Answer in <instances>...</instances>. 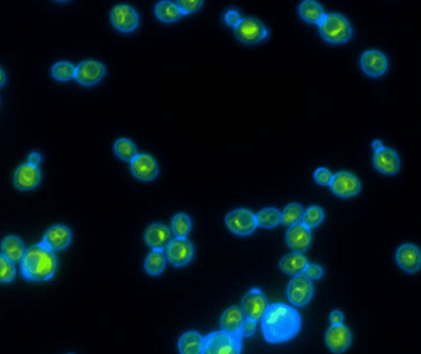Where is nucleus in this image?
<instances>
[{
	"label": "nucleus",
	"mask_w": 421,
	"mask_h": 354,
	"mask_svg": "<svg viewBox=\"0 0 421 354\" xmlns=\"http://www.w3.org/2000/svg\"><path fill=\"white\" fill-rule=\"evenodd\" d=\"M382 148H385V145H383V143L380 142V141H374L372 142V149H374V153L380 150Z\"/></svg>",
	"instance_id": "43"
},
{
	"label": "nucleus",
	"mask_w": 421,
	"mask_h": 354,
	"mask_svg": "<svg viewBox=\"0 0 421 354\" xmlns=\"http://www.w3.org/2000/svg\"><path fill=\"white\" fill-rule=\"evenodd\" d=\"M5 82H6L5 73H4V71H3L1 68H0V88H1V86H4V84H5Z\"/></svg>",
	"instance_id": "44"
},
{
	"label": "nucleus",
	"mask_w": 421,
	"mask_h": 354,
	"mask_svg": "<svg viewBox=\"0 0 421 354\" xmlns=\"http://www.w3.org/2000/svg\"><path fill=\"white\" fill-rule=\"evenodd\" d=\"M105 73H106L105 65L98 60L89 59L77 65L74 79L84 86H91L101 82V79L105 77Z\"/></svg>",
	"instance_id": "10"
},
{
	"label": "nucleus",
	"mask_w": 421,
	"mask_h": 354,
	"mask_svg": "<svg viewBox=\"0 0 421 354\" xmlns=\"http://www.w3.org/2000/svg\"><path fill=\"white\" fill-rule=\"evenodd\" d=\"M27 163L32 166L40 165V163H41V154L40 153H31L30 156H29V160H27Z\"/></svg>",
	"instance_id": "42"
},
{
	"label": "nucleus",
	"mask_w": 421,
	"mask_h": 354,
	"mask_svg": "<svg viewBox=\"0 0 421 354\" xmlns=\"http://www.w3.org/2000/svg\"><path fill=\"white\" fill-rule=\"evenodd\" d=\"M242 310L247 319L253 320V321H259L262 319L264 314L269 307L266 296L260 290H251L244 295L243 300H242Z\"/></svg>",
	"instance_id": "9"
},
{
	"label": "nucleus",
	"mask_w": 421,
	"mask_h": 354,
	"mask_svg": "<svg viewBox=\"0 0 421 354\" xmlns=\"http://www.w3.org/2000/svg\"><path fill=\"white\" fill-rule=\"evenodd\" d=\"M155 15L163 23H175L183 16V12L179 8L178 3L172 1H161L155 5Z\"/></svg>",
	"instance_id": "27"
},
{
	"label": "nucleus",
	"mask_w": 421,
	"mask_h": 354,
	"mask_svg": "<svg viewBox=\"0 0 421 354\" xmlns=\"http://www.w3.org/2000/svg\"><path fill=\"white\" fill-rule=\"evenodd\" d=\"M256 331V321L253 320L245 319L242 326V330H240V336L242 337H250L253 336L255 333Z\"/></svg>",
	"instance_id": "40"
},
{
	"label": "nucleus",
	"mask_w": 421,
	"mask_h": 354,
	"mask_svg": "<svg viewBox=\"0 0 421 354\" xmlns=\"http://www.w3.org/2000/svg\"><path fill=\"white\" fill-rule=\"evenodd\" d=\"M315 180L321 186H329L332 180V174L326 167H318L315 172Z\"/></svg>",
	"instance_id": "37"
},
{
	"label": "nucleus",
	"mask_w": 421,
	"mask_h": 354,
	"mask_svg": "<svg viewBox=\"0 0 421 354\" xmlns=\"http://www.w3.org/2000/svg\"><path fill=\"white\" fill-rule=\"evenodd\" d=\"M313 293H315V290H313L312 281L306 277L304 274L295 276L292 278L291 282L288 283V287H287L288 300L295 307L307 305L312 299Z\"/></svg>",
	"instance_id": "7"
},
{
	"label": "nucleus",
	"mask_w": 421,
	"mask_h": 354,
	"mask_svg": "<svg viewBox=\"0 0 421 354\" xmlns=\"http://www.w3.org/2000/svg\"><path fill=\"white\" fill-rule=\"evenodd\" d=\"M237 40L244 45H256L264 41L269 35L267 27L256 18H244L234 29Z\"/></svg>",
	"instance_id": "5"
},
{
	"label": "nucleus",
	"mask_w": 421,
	"mask_h": 354,
	"mask_svg": "<svg viewBox=\"0 0 421 354\" xmlns=\"http://www.w3.org/2000/svg\"><path fill=\"white\" fill-rule=\"evenodd\" d=\"M243 20V18L240 16V12L237 10H228L225 15V21L228 26L231 27H237L238 25L240 24V21Z\"/></svg>",
	"instance_id": "39"
},
{
	"label": "nucleus",
	"mask_w": 421,
	"mask_h": 354,
	"mask_svg": "<svg viewBox=\"0 0 421 354\" xmlns=\"http://www.w3.org/2000/svg\"><path fill=\"white\" fill-rule=\"evenodd\" d=\"M240 351L242 338L225 331H216L203 338L202 354H240Z\"/></svg>",
	"instance_id": "4"
},
{
	"label": "nucleus",
	"mask_w": 421,
	"mask_h": 354,
	"mask_svg": "<svg viewBox=\"0 0 421 354\" xmlns=\"http://www.w3.org/2000/svg\"><path fill=\"white\" fill-rule=\"evenodd\" d=\"M397 263L407 273H416L421 268V251L413 244H404L396 254Z\"/></svg>",
	"instance_id": "15"
},
{
	"label": "nucleus",
	"mask_w": 421,
	"mask_h": 354,
	"mask_svg": "<svg viewBox=\"0 0 421 354\" xmlns=\"http://www.w3.org/2000/svg\"><path fill=\"white\" fill-rule=\"evenodd\" d=\"M329 187L334 195L341 198H351L360 193L361 182L354 174L349 172H340L332 175Z\"/></svg>",
	"instance_id": "8"
},
{
	"label": "nucleus",
	"mask_w": 421,
	"mask_h": 354,
	"mask_svg": "<svg viewBox=\"0 0 421 354\" xmlns=\"http://www.w3.org/2000/svg\"><path fill=\"white\" fill-rule=\"evenodd\" d=\"M298 12L301 18L309 24L319 25L321 20L326 16L323 6L315 0H306L301 3V5L298 8Z\"/></svg>",
	"instance_id": "25"
},
{
	"label": "nucleus",
	"mask_w": 421,
	"mask_h": 354,
	"mask_svg": "<svg viewBox=\"0 0 421 354\" xmlns=\"http://www.w3.org/2000/svg\"><path fill=\"white\" fill-rule=\"evenodd\" d=\"M323 268H321V266L318 265H309L307 266V268H306V271H304V276L306 277L309 278L310 281H315V279H319L323 276Z\"/></svg>",
	"instance_id": "38"
},
{
	"label": "nucleus",
	"mask_w": 421,
	"mask_h": 354,
	"mask_svg": "<svg viewBox=\"0 0 421 354\" xmlns=\"http://www.w3.org/2000/svg\"><path fill=\"white\" fill-rule=\"evenodd\" d=\"M166 255L164 251L152 250L144 262V268L150 276H159L166 268Z\"/></svg>",
	"instance_id": "29"
},
{
	"label": "nucleus",
	"mask_w": 421,
	"mask_h": 354,
	"mask_svg": "<svg viewBox=\"0 0 421 354\" xmlns=\"http://www.w3.org/2000/svg\"><path fill=\"white\" fill-rule=\"evenodd\" d=\"M113 152L119 156L120 159L124 160V161H130V163H132V160L135 159L138 155L136 145L127 138L117 139L113 144Z\"/></svg>",
	"instance_id": "30"
},
{
	"label": "nucleus",
	"mask_w": 421,
	"mask_h": 354,
	"mask_svg": "<svg viewBox=\"0 0 421 354\" xmlns=\"http://www.w3.org/2000/svg\"><path fill=\"white\" fill-rule=\"evenodd\" d=\"M191 226H192V223H191L190 217L185 213H179L172 218V233L177 237L185 239L186 236L189 235Z\"/></svg>",
	"instance_id": "31"
},
{
	"label": "nucleus",
	"mask_w": 421,
	"mask_h": 354,
	"mask_svg": "<svg viewBox=\"0 0 421 354\" xmlns=\"http://www.w3.org/2000/svg\"><path fill=\"white\" fill-rule=\"evenodd\" d=\"M319 26L321 36L326 42L330 43H345L349 41L352 36L349 20L340 14H326Z\"/></svg>",
	"instance_id": "3"
},
{
	"label": "nucleus",
	"mask_w": 421,
	"mask_h": 354,
	"mask_svg": "<svg viewBox=\"0 0 421 354\" xmlns=\"http://www.w3.org/2000/svg\"><path fill=\"white\" fill-rule=\"evenodd\" d=\"M203 337L195 331H189L179 340L180 354H202Z\"/></svg>",
	"instance_id": "26"
},
{
	"label": "nucleus",
	"mask_w": 421,
	"mask_h": 354,
	"mask_svg": "<svg viewBox=\"0 0 421 354\" xmlns=\"http://www.w3.org/2000/svg\"><path fill=\"white\" fill-rule=\"evenodd\" d=\"M172 231L161 223L149 225L144 233V240L152 250L164 251L172 242Z\"/></svg>",
	"instance_id": "16"
},
{
	"label": "nucleus",
	"mask_w": 421,
	"mask_h": 354,
	"mask_svg": "<svg viewBox=\"0 0 421 354\" xmlns=\"http://www.w3.org/2000/svg\"><path fill=\"white\" fill-rule=\"evenodd\" d=\"M76 69L77 67L74 64H71V62H58L52 67V77L56 80H60V82H68L71 79L76 78Z\"/></svg>",
	"instance_id": "33"
},
{
	"label": "nucleus",
	"mask_w": 421,
	"mask_h": 354,
	"mask_svg": "<svg viewBox=\"0 0 421 354\" xmlns=\"http://www.w3.org/2000/svg\"><path fill=\"white\" fill-rule=\"evenodd\" d=\"M361 68L369 77H380L388 69V60L380 51L368 49L361 56Z\"/></svg>",
	"instance_id": "19"
},
{
	"label": "nucleus",
	"mask_w": 421,
	"mask_h": 354,
	"mask_svg": "<svg viewBox=\"0 0 421 354\" xmlns=\"http://www.w3.org/2000/svg\"><path fill=\"white\" fill-rule=\"evenodd\" d=\"M71 231L65 225H54L43 236L42 244L52 251L65 250L71 245Z\"/></svg>",
	"instance_id": "20"
},
{
	"label": "nucleus",
	"mask_w": 421,
	"mask_h": 354,
	"mask_svg": "<svg viewBox=\"0 0 421 354\" xmlns=\"http://www.w3.org/2000/svg\"><path fill=\"white\" fill-rule=\"evenodd\" d=\"M26 248L24 242L19 239L18 236H6L1 244V255L12 263L21 262L24 259Z\"/></svg>",
	"instance_id": "24"
},
{
	"label": "nucleus",
	"mask_w": 421,
	"mask_h": 354,
	"mask_svg": "<svg viewBox=\"0 0 421 354\" xmlns=\"http://www.w3.org/2000/svg\"><path fill=\"white\" fill-rule=\"evenodd\" d=\"M303 213H304V211H303L301 204L291 203V204L286 206L285 209L281 212L282 223L287 225V226H292V225L302 223Z\"/></svg>",
	"instance_id": "32"
},
{
	"label": "nucleus",
	"mask_w": 421,
	"mask_h": 354,
	"mask_svg": "<svg viewBox=\"0 0 421 354\" xmlns=\"http://www.w3.org/2000/svg\"><path fill=\"white\" fill-rule=\"evenodd\" d=\"M286 241H287V245L293 250V252L303 254L304 251L308 250L310 242H312L310 229L302 223L292 225L288 228L287 234H286Z\"/></svg>",
	"instance_id": "18"
},
{
	"label": "nucleus",
	"mask_w": 421,
	"mask_h": 354,
	"mask_svg": "<svg viewBox=\"0 0 421 354\" xmlns=\"http://www.w3.org/2000/svg\"><path fill=\"white\" fill-rule=\"evenodd\" d=\"M374 165L385 175H394L400 170V159L396 150L385 147L374 153Z\"/></svg>",
	"instance_id": "21"
},
{
	"label": "nucleus",
	"mask_w": 421,
	"mask_h": 354,
	"mask_svg": "<svg viewBox=\"0 0 421 354\" xmlns=\"http://www.w3.org/2000/svg\"><path fill=\"white\" fill-rule=\"evenodd\" d=\"M20 266L21 273L26 279L32 282H45L54 277L57 270V259L52 250L40 242L26 250Z\"/></svg>",
	"instance_id": "2"
},
{
	"label": "nucleus",
	"mask_w": 421,
	"mask_h": 354,
	"mask_svg": "<svg viewBox=\"0 0 421 354\" xmlns=\"http://www.w3.org/2000/svg\"><path fill=\"white\" fill-rule=\"evenodd\" d=\"M301 329V316L286 304L269 305L261 319V331L267 342L282 343L296 336Z\"/></svg>",
	"instance_id": "1"
},
{
	"label": "nucleus",
	"mask_w": 421,
	"mask_h": 354,
	"mask_svg": "<svg viewBox=\"0 0 421 354\" xmlns=\"http://www.w3.org/2000/svg\"><path fill=\"white\" fill-rule=\"evenodd\" d=\"M323 220H324V211L321 206H309L308 209L303 213L302 224L306 225L309 229L318 226Z\"/></svg>",
	"instance_id": "34"
},
{
	"label": "nucleus",
	"mask_w": 421,
	"mask_h": 354,
	"mask_svg": "<svg viewBox=\"0 0 421 354\" xmlns=\"http://www.w3.org/2000/svg\"><path fill=\"white\" fill-rule=\"evenodd\" d=\"M41 182V172L37 166L26 163L19 166L14 174V185L20 191H31Z\"/></svg>",
	"instance_id": "17"
},
{
	"label": "nucleus",
	"mask_w": 421,
	"mask_h": 354,
	"mask_svg": "<svg viewBox=\"0 0 421 354\" xmlns=\"http://www.w3.org/2000/svg\"><path fill=\"white\" fill-rule=\"evenodd\" d=\"M255 215L256 220H258V226L265 228V229L275 228V226H277L280 223H282L281 212H280L279 209L273 208V206L264 208V209H261L260 212L255 214Z\"/></svg>",
	"instance_id": "28"
},
{
	"label": "nucleus",
	"mask_w": 421,
	"mask_h": 354,
	"mask_svg": "<svg viewBox=\"0 0 421 354\" xmlns=\"http://www.w3.org/2000/svg\"><path fill=\"white\" fill-rule=\"evenodd\" d=\"M226 224L231 233L239 236H247L255 231L258 220L254 213L239 208L227 214Z\"/></svg>",
	"instance_id": "6"
},
{
	"label": "nucleus",
	"mask_w": 421,
	"mask_h": 354,
	"mask_svg": "<svg viewBox=\"0 0 421 354\" xmlns=\"http://www.w3.org/2000/svg\"><path fill=\"white\" fill-rule=\"evenodd\" d=\"M245 315L240 307H231L220 316V329L227 333L240 337V330L245 321Z\"/></svg>",
	"instance_id": "22"
},
{
	"label": "nucleus",
	"mask_w": 421,
	"mask_h": 354,
	"mask_svg": "<svg viewBox=\"0 0 421 354\" xmlns=\"http://www.w3.org/2000/svg\"><path fill=\"white\" fill-rule=\"evenodd\" d=\"M16 276V268L12 261L0 255V283H9Z\"/></svg>",
	"instance_id": "35"
},
{
	"label": "nucleus",
	"mask_w": 421,
	"mask_h": 354,
	"mask_svg": "<svg viewBox=\"0 0 421 354\" xmlns=\"http://www.w3.org/2000/svg\"><path fill=\"white\" fill-rule=\"evenodd\" d=\"M330 322L332 324H344V314L340 310H334L330 314Z\"/></svg>",
	"instance_id": "41"
},
{
	"label": "nucleus",
	"mask_w": 421,
	"mask_h": 354,
	"mask_svg": "<svg viewBox=\"0 0 421 354\" xmlns=\"http://www.w3.org/2000/svg\"><path fill=\"white\" fill-rule=\"evenodd\" d=\"M111 23L113 27L121 32H132L138 27L139 16L132 6L120 4L111 12Z\"/></svg>",
	"instance_id": "12"
},
{
	"label": "nucleus",
	"mask_w": 421,
	"mask_h": 354,
	"mask_svg": "<svg viewBox=\"0 0 421 354\" xmlns=\"http://www.w3.org/2000/svg\"><path fill=\"white\" fill-rule=\"evenodd\" d=\"M326 342L332 353H343L350 347V330L344 324H332L326 331Z\"/></svg>",
	"instance_id": "14"
},
{
	"label": "nucleus",
	"mask_w": 421,
	"mask_h": 354,
	"mask_svg": "<svg viewBox=\"0 0 421 354\" xmlns=\"http://www.w3.org/2000/svg\"><path fill=\"white\" fill-rule=\"evenodd\" d=\"M280 270L282 272H285L286 274H290V276H299L303 274L307 266H308V261L303 256V254H298V252H293V254L286 255L281 260H280Z\"/></svg>",
	"instance_id": "23"
},
{
	"label": "nucleus",
	"mask_w": 421,
	"mask_h": 354,
	"mask_svg": "<svg viewBox=\"0 0 421 354\" xmlns=\"http://www.w3.org/2000/svg\"><path fill=\"white\" fill-rule=\"evenodd\" d=\"M201 0H179L178 5L180 8V10L183 12V15H187V14H192L196 12L200 8H201Z\"/></svg>",
	"instance_id": "36"
},
{
	"label": "nucleus",
	"mask_w": 421,
	"mask_h": 354,
	"mask_svg": "<svg viewBox=\"0 0 421 354\" xmlns=\"http://www.w3.org/2000/svg\"><path fill=\"white\" fill-rule=\"evenodd\" d=\"M194 256V246L186 237H175L166 248V259L175 267L186 266Z\"/></svg>",
	"instance_id": "11"
},
{
	"label": "nucleus",
	"mask_w": 421,
	"mask_h": 354,
	"mask_svg": "<svg viewBox=\"0 0 421 354\" xmlns=\"http://www.w3.org/2000/svg\"><path fill=\"white\" fill-rule=\"evenodd\" d=\"M130 172L141 181H153L159 174V167L153 156L138 154L130 163Z\"/></svg>",
	"instance_id": "13"
}]
</instances>
